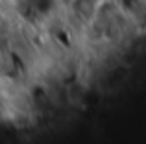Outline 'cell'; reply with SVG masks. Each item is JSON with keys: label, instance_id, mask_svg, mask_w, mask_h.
<instances>
[]
</instances>
